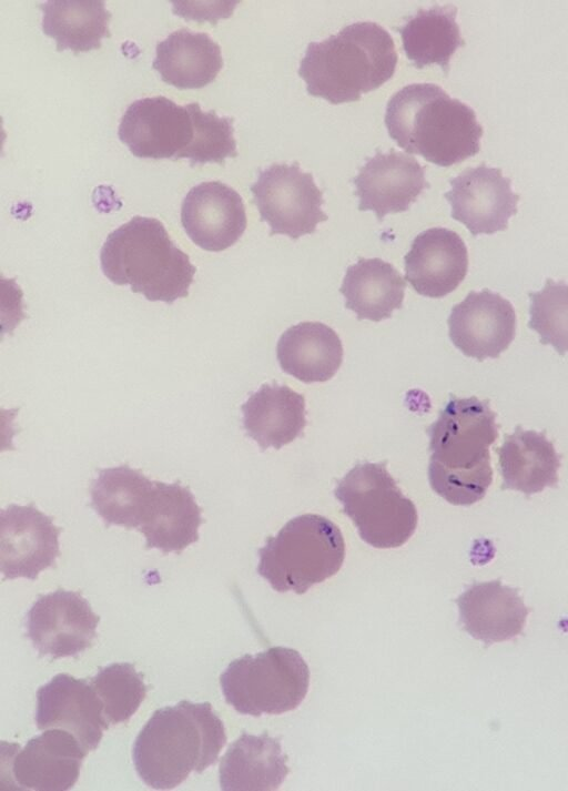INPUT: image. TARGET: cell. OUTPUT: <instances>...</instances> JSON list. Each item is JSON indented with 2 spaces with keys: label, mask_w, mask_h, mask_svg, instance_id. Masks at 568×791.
I'll return each mask as SVG.
<instances>
[{
  "label": "cell",
  "mask_w": 568,
  "mask_h": 791,
  "mask_svg": "<svg viewBox=\"0 0 568 791\" xmlns=\"http://www.w3.org/2000/svg\"><path fill=\"white\" fill-rule=\"evenodd\" d=\"M426 433L432 489L457 506L483 499L493 481L489 447L498 437L489 402L452 395Z\"/></svg>",
  "instance_id": "cell-1"
},
{
  "label": "cell",
  "mask_w": 568,
  "mask_h": 791,
  "mask_svg": "<svg viewBox=\"0 0 568 791\" xmlns=\"http://www.w3.org/2000/svg\"><path fill=\"white\" fill-rule=\"evenodd\" d=\"M225 742L224 724L211 703L183 700L151 716L133 744V762L146 785L169 790L215 764Z\"/></svg>",
  "instance_id": "cell-2"
},
{
  "label": "cell",
  "mask_w": 568,
  "mask_h": 791,
  "mask_svg": "<svg viewBox=\"0 0 568 791\" xmlns=\"http://www.w3.org/2000/svg\"><path fill=\"white\" fill-rule=\"evenodd\" d=\"M389 136L409 154L450 166L477 154L483 126L475 111L437 84L412 83L387 102Z\"/></svg>",
  "instance_id": "cell-3"
},
{
  "label": "cell",
  "mask_w": 568,
  "mask_h": 791,
  "mask_svg": "<svg viewBox=\"0 0 568 791\" xmlns=\"http://www.w3.org/2000/svg\"><path fill=\"white\" fill-rule=\"evenodd\" d=\"M397 61L389 32L376 22L361 21L308 43L298 74L308 94L339 104L383 85L393 77Z\"/></svg>",
  "instance_id": "cell-4"
},
{
  "label": "cell",
  "mask_w": 568,
  "mask_h": 791,
  "mask_svg": "<svg viewBox=\"0 0 568 791\" xmlns=\"http://www.w3.org/2000/svg\"><path fill=\"white\" fill-rule=\"evenodd\" d=\"M101 270L116 285H129L151 302L186 297L196 267L154 217L135 215L106 236Z\"/></svg>",
  "instance_id": "cell-5"
},
{
  "label": "cell",
  "mask_w": 568,
  "mask_h": 791,
  "mask_svg": "<svg viewBox=\"0 0 568 791\" xmlns=\"http://www.w3.org/2000/svg\"><path fill=\"white\" fill-rule=\"evenodd\" d=\"M258 559L257 574L274 590L302 595L337 574L345 559V541L326 517L301 515L266 539Z\"/></svg>",
  "instance_id": "cell-6"
},
{
  "label": "cell",
  "mask_w": 568,
  "mask_h": 791,
  "mask_svg": "<svg viewBox=\"0 0 568 791\" xmlns=\"http://www.w3.org/2000/svg\"><path fill=\"white\" fill-rule=\"evenodd\" d=\"M334 495L359 537L375 548L400 547L415 533L416 506L403 495L385 462L355 465L337 481Z\"/></svg>",
  "instance_id": "cell-7"
},
{
  "label": "cell",
  "mask_w": 568,
  "mask_h": 791,
  "mask_svg": "<svg viewBox=\"0 0 568 791\" xmlns=\"http://www.w3.org/2000/svg\"><path fill=\"white\" fill-rule=\"evenodd\" d=\"M225 701L239 713L260 717L296 709L310 687V669L298 651L273 647L233 660L220 677Z\"/></svg>",
  "instance_id": "cell-8"
},
{
  "label": "cell",
  "mask_w": 568,
  "mask_h": 791,
  "mask_svg": "<svg viewBox=\"0 0 568 791\" xmlns=\"http://www.w3.org/2000/svg\"><path fill=\"white\" fill-rule=\"evenodd\" d=\"M251 192L261 221L270 226V235L296 240L314 233L317 224L327 220L322 210V191L297 162L274 163L258 172Z\"/></svg>",
  "instance_id": "cell-9"
},
{
  "label": "cell",
  "mask_w": 568,
  "mask_h": 791,
  "mask_svg": "<svg viewBox=\"0 0 568 791\" xmlns=\"http://www.w3.org/2000/svg\"><path fill=\"white\" fill-rule=\"evenodd\" d=\"M99 621L81 594L58 589L33 602L27 613V636L41 657H77L92 645Z\"/></svg>",
  "instance_id": "cell-10"
},
{
  "label": "cell",
  "mask_w": 568,
  "mask_h": 791,
  "mask_svg": "<svg viewBox=\"0 0 568 791\" xmlns=\"http://www.w3.org/2000/svg\"><path fill=\"white\" fill-rule=\"evenodd\" d=\"M61 529L32 503L0 511V570L3 579L36 580L60 556Z\"/></svg>",
  "instance_id": "cell-11"
},
{
  "label": "cell",
  "mask_w": 568,
  "mask_h": 791,
  "mask_svg": "<svg viewBox=\"0 0 568 791\" xmlns=\"http://www.w3.org/2000/svg\"><path fill=\"white\" fill-rule=\"evenodd\" d=\"M449 183L450 190L444 196L450 204V216L473 236L506 230L509 219L517 213L519 195L500 169L483 163L466 169Z\"/></svg>",
  "instance_id": "cell-12"
},
{
  "label": "cell",
  "mask_w": 568,
  "mask_h": 791,
  "mask_svg": "<svg viewBox=\"0 0 568 791\" xmlns=\"http://www.w3.org/2000/svg\"><path fill=\"white\" fill-rule=\"evenodd\" d=\"M118 135L136 158L178 160L191 142L193 125L185 105L159 95L133 101L120 120Z\"/></svg>",
  "instance_id": "cell-13"
},
{
  "label": "cell",
  "mask_w": 568,
  "mask_h": 791,
  "mask_svg": "<svg viewBox=\"0 0 568 791\" xmlns=\"http://www.w3.org/2000/svg\"><path fill=\"white\" fill-rule=\"evenodd\" d=\"M452 343L466 356L497 358L515 338L517 318L511 303L487 288L471 291L448 316Z\"/></svg>",
  "instance_id": "cell-14"
},
{
  "label": "cell",
  "mask_w": 568,
  "mask_h": 791,
  "mask_svg": "<svg viewBox=\"0 0 568 791\" xmlns=\"http://www.w3.org/2000/svg\"><path fill=\"white\" fill-rule=\"evenodd\" d=\"M36 723L39 730L72 733L87 752L98 748L109 728L103 703L92 684L67 673L54 676L38 689Z\"/></svg>",
  "instance_id": "cell-15"
},
{
  "label": "cell",
  "mask_w": 568,
  "mask_h": 791,
  "mask_svg": "<svg viewBox=\"0 0 568 791\" xmlns=\"http://www.w3.org/2000/svg\"><path fill=\"white\" fill-rule=\"evenodd\" d=\"M88 752L62 729H48L31 738L9 758V778L19 790L65 791L74 787Z\"/></svg>",
  "instance_id": "cell-16"
},
{
  "label": "cell",
  "mask_w": 568,
  "mask_h": 791,
  "mask_svg": "<svg viewBox=\"0 0 568 791\" xmlns=\"http://www.w3.org/2000/svg\"><path fill=\"white\" fill-rule=\"evenodd\" d=\"M181 223L195 245L221 252L240 240L247 220L241 195L225 183L209 181L193 186L184 196Z\"/></svg>",
  "instance_id": "cell-17"
},
{
  "label": "cell",
  "mask_w": 568,
  "mask_h": 791,
  "mask_svg": "<svg viewBox=\"0 0 568 791\" xmlns=\"http://www.w3.org/2000/svg\"><path fill=\"white\" fill-rule=\"evenodd\" d=\"M426 168L412 155L377 151L353 179L359 211H373L379 222L388 213L407 211L429 183Z\"/></svg>",
  "instance_id": "cell-18"
},
{
  "label": "cell",
  "mask_w": 568,
  "mask_h": 791,
  "mask_svg": "<svg viewBox=\"0 0 568 791\" xmlns=\"http://www.w3.org/2000/svg\"><path fill=\"white\" fill-rule=\"evenodd\" d=\"M405 280L420 295L440 298L466 277L468 251L463 239L445 227L419 233L404 257Z\"/></svg>",
  "instance_id": "cell-19"
},
{
  "label": "cell",
  "mask_w": 568,
  "mask_h": 791,
  "mask_svg": "<svg viewBox=\"0 0 568 791\" xmlns=\"http://www.w3.org/2000/svg\"><path fill=\"white\" fill-rule=\"evenodd\" d=\"M455 601L463 629L486 647L521 635L529 613L518 590L500 580L474 582Z\"/></svg>",
  "instance_id": "cell-20"
},
{
  "label": "cell",
  "mask_w": 568,
  "mask_h": 791,
  "mask_svg": "<svg viewBox=\"0 0 568 791\" xmlns=\"http://www.w3.org/2000/svg\"><path fill=\"white\" fill-rule=\"evenodd\" d=\"M202 523V509L189 487L180 481L166 484L154 480L153 493L138 530L144 535L146 548H156L163 554H180L199 540Z\"/></svg>",
  "instance_id": "cell-21"
},
{
  "label": "cell",
  "mask_w": 568,
  "mask_h": 791,
  "mask_svg": "<svg viewBox=\"0 0 568 791\" xmlns=\"http://www.w3.org/2000/svg\"><path fill=\"white\" fill-rule=\"evenodd\" d=\"M243 427L261 450L280 449L303 435L305 398L286 385L263 384L241 407Z\"/></svg>",
  "instance_id": "cell-22"
},
{
  "label": "cell",
  "mask_w": 568,
  "mask_h": 791,
  "mask_svg": "<svg viewBox=\"0 0 568 791\" xmlns=\"http://www.w3.org/2000/svg\"><path fill=\"white\" fill-rule=\"evenodd\" d=\"M287 773L286 755L277 738L243 732L221 759L219 777L224 791H272Z\"/></svg>",
  "instance_id": "cell-23"
},
{
  "label": "cell",
  "mask_w": 568,
  "mask_h": 791,
  "mask_svg": "<svg viewBox=\"0 0 568 791\" xmlns=\"http://www.w3.org/2000/svg\"><path fill=\"white\" fill-rule=\"evenodd\" d=\"M343 344L336 332L321 322H301L287 328L276 345L283 372L304 383L331 379L343 362Z\"/></svg>",
  "instance_id": "cell-24"
},
{
  "label": "cell",
  "mask_w": 568,
  "mask_h": 791,
  "mask_svg": "<svg viewBox=\"0 0 568 791\" xmlns=\"http://www.w3.org/2000/svg\"><path fill=\"white\" fill-rule=\"evenodd\" d=\"M223 67L220 45L206 33L181 28L155 48L152 68L178 89H199L213 82Z\"/></svg>",
  "instance_id": "cell-25"
},
{
  "label": "cell",
  "mask_w": 568,
  "mask_h": 791,
  "mask_svg": "<svg viewBox=\"0 0 568 791\" xmlns=\"http://www.w3.org/2000/svg\"><path fill=\"white\" fill-rule=\"evenodd\" d=\"M496 452L501 489L519 490L530 496L557 486L561 456L545 433L517 426L513 434L505 435L504 444Z\"/></svg>",
  "instance_id": "cell-26"
},
{
  "label": "cell",
  "mask_w": 568,
  "mask_h": 791,
  "mask_svg": "<svg viewBox=\"0 0 568 791\" xmlns=\"http://www.w3.org/2000/svg\"><path fill=\"white\" fill-rule=\"evenodd\" d=\"M405 288L406 280L390 263L362 257L347 267L339 291L357 320L379 322L403 306Z\"/></svg>",
  "instance_id": "cell-27"
},
{
  "label": "cell",
  "mask_w": 568,
  "mask_h": 791,
  "mask_svg": "<svg viewBox=\"0 0 568 791\" xmlns=\"http://www.w3.org/2000/svg\"><path fill=\"white\" fill-rule=\"evenodd\" d=\"M153 488L154 480L129 465L104 468L91 484L90 506L108 527L139 529Z\"/></svg>",
  "instance_id": "cell-28"
},
{
  "label": "cell",
  "mask_w": 568,
  "mask_h": 791,
  "mask_svg": "<svg viewBox=\"0 0 568 791\" xmlns=\"http://www.w3.org/2000/svg\"><path fill=\"white\" fill-rule=\"evenodd\" d=\"M457 8L453 4L419 9L406 22L396 28L402 37L403 49L414 67L438 64L448 73L450 59L465 40L456 21Z\"/></svg>",
  "instance_id": "cell-29"
},
{
  "label": "cell",
  "mask_w": 568,
  "mask_h": 791,
  "mask_svg": "<svg viewBox=\"0 0 568 791\" xmlns=\"http://www.w3.org/2000/svg\"><path fill=\"white\" fill-rule=\"evenodd\" d=\"M39 8L42 31L55 40L58 51L88 52L111 36V13L103 0H48Z\"/></svg>",
  "instance_id": "cell-30"
},
{
  "label": "cell",
  "mask_w": 568,
  "mask_h": 791,
  "mask_svg": "<svg viewBox=\"0 0 568 791\" xmlns=\"http://www.w3.org/2000/svg\"><path fill=\"white\" fill-rule=\"evenodd\" d=\"M103 703L109 724L126 723L145 698L146 686L142 673L129 662L111 663L90 679Z\"/></svg>",
  "instance_id": "cell-31"
},
{
  "label": "cell",
  "mask_w": 568,
  "mask_h": 791,
  "mask_svg": "<svg viewBox=\"0 0 568 791\" xmlns=\"http://www.w3.org/2000/svg\"><path fill=\"white\" fill-rule=\"evenodd\" d=\"M192 120L193 136L178 156L187 159L191 166L205 163L224 165L225 159L237 156L233 118L219 116L215 111H203L197 102L185 105Z\"/></svg>",
  "instance_id": "cell-32"
},
{
  "label": "cell",
  "mask_w": 568,
  "mask_h": 791,
  "mask_svg": "<svg viewBox=\"0 0 568 791\" xmlns=\"http://www.w3.org/2000/svg\"><path fill=\"white\" fill-rule=\"evenodd\" d=\"M529 328L538 333L541 344L564 355L568 352V284L547 278L544 288L529 293Z\"/></svg>",
  "instance_id": "cell-33"
}]
</instances>
